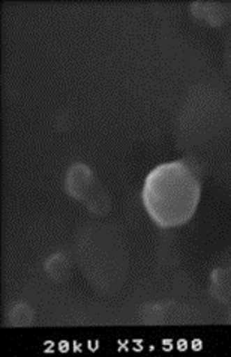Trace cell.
Masks as SVG:
<instances>
[{
  "instance_id": "obj_1",
  "label": "cell",
  "mask_w": 231,
  "mask_h": 357,
  "mask_svg": "<svg viewBox=\"0 0 231 357\" xmlns=\"http://www.w3.org/2000/svg\"><path fill=\"white\" fill-rule=\"evenodd\" d=\"M142 197L150 220L161 228L185 225L195 215L202 197L197 167L186 160L155 167L146 177Z\"/></svg>"
}]
</instances>
